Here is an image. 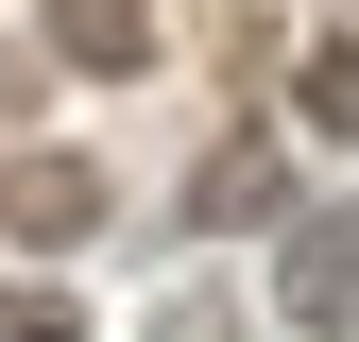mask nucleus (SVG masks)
Instances as JSON below:
<instances>
[{"label":"nucleus","mask_w":359,"mask_h":342,"mask_svg":"<svg viewBox=\"0 0 359 342\" xmlns=\"http://www.w3.org/2000/svg\"><path fill=\"white\" fill-rule=\"evenodd\" d=\"M274 308L291 325H359V223L342 205H291L274 223Z\"/></svg>","instance_id":"nucleus-1"},{"label":"nucleus","mask_w":359,"mask_h":342,"mask_svg":"<svg viewBox=\"0 0 359 342\" xmlns=\"http://www.w3.org/2000/svg\"><path fill=\"white\" fill-rule=\"evenodd\" d=\"M0 223H18V240H86V223H103V171H86V154H18V171H0Z\"/></svg>","instance_id":"nucleus-2"},{"label":"nucleus","mask_w":359,"mask_h":342,"mask_svg":"<svg viewBox=\"0 0 359 342\" xmlns=\"http://www.w3.org/2000/svg\"><path fill=\"white\" fill-rule=\"evenodd\" d=\"M189 223H291V154H274V137L205 154V171H189Z\"/></svg>","instance_id":"nucleus-3"},{"label":"nucleus","mask_w":359,"mask_h":342,"mask_svg":"<svg viewBox=\"0 0 359 342\" xmlns=\"http://www.w3.org/2000/svg\"><path fill=\"white\" fill-rule=\"evenodd\" d=\"M52 52L69 69H154V18L137 0H52Z\"/></svg>","instance_id":"nucleus-4"},{"label":"nucleus","mask_w":359,"mask_h":342,"mask_svg":"<svg viewBox=\"0 0 359 342\" xmlns=\"http://www.w3.org/2000/svg\"><path fill=\"white\" fill-rule=\"evenodd\" d=\"M291 120H308V137H359V34H308V69H291Z\"/></svg>","instance_id":"nucleus-5"},{"label":"nucleus","mask_w":359,"mask_h":342,"mask_svg":"<svg viewBox=\"0 0 359 342\" xmlns=\"http://www.w3.org/2000/svg\"><path fill=\"white\" fill-rule=\"evenodd\" d=\"M0 342H86V291H69V274H52V291L0 274Z\"/></svg>","instance_id":"nucleus-6"},{"label":"nucleus","mask_w":359,"mask_h":342,"mask_svg":"<svg viewBox=\"0 0 359 342\" xmlns=\"http://www.w3.org/2000/svg\"><path fill=\"white\" fill-rule=\"evenodd\" d=\"M171 342H189V325H171Z\"/></svg>","instance_id":"nucleus-7"}]
</instances>
